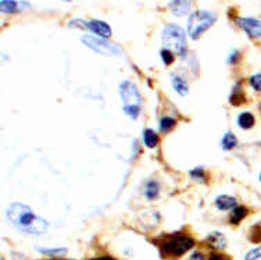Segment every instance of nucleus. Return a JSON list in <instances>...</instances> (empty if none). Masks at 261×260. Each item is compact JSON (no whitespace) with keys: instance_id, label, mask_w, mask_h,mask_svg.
Returning a JSON list of instances; mask_svg holds the SVG:
<instances>
[{"instance_id":"nucleus-11","label":"nucleus","mask_w":261,"mask_h":260,"mask_svg":"<svg viewBox=\"0 0 261 260\" xmlns=\"http://www.w3.org/2000/svg\"><path fill=\"white\" fill-rule=\"evenodd\" d=\"M171 84H172V88L174 90L178 93L179 96H186L187 93H189V85H187V82L181 77V75L177 74H172L171 75Z\"/></svg>"},{"instance_id":"nucleus-29","label":"nucleus","mask_w":261,"mask_h":260,"mask_svg":"<svg viewBox=\"0 0 261 260\" xmlns=\"http://www.w3.org/2000/svg\"><path fill=\"white\" fill-rule=\"evenodd\" d=\"M190 260H206V259H204V256H203L202 253L194 252V253H192V256H190Z\"/></svg>"},{"instance_id":"nucleus-32","label":"nucleus","mask_w":261,"mask_h":260,"mask_svg":"<svg viewBox=\"0 0 261 260\" xmlns=\"http://www.w3.org/2000/svg\"><path fill=\"white\" fill-rule=\"evenodd\" d=\"M64 1H70V0H64Z\"/></svg>"},{"instance_id":"nucleus-26","label":"nucleus","mask_w":261,"mask_h":260,"mask_svg":"<svg viewBox=\"0 0 261 260\" xmlns=\"http://www.w3.org/2000/svg\"><path fill=\"white\" fill-rule=\"evenodd\" d=\"M261 259V246H257L252 251H249L245 256V260H259Z\"/></svg>"},{"instance_id":"nucleus-4","label":"nucleus","mask_w":261,"mask_h":260,"mask_svg":"<svg viewBox=\"0 0 261 260\" xmlns=\"http://www.w3.org/2000/svg\"><path fill=\"white\" fill-rule=\"evenodd\" d=\"M161 38H163L164 49L171 50L174 54L182 56L187 52L186 34L179 25H175V24L165 25Z\"/></svg>"},{"instance_id":"nucleus-17","label":"nucleus","mask_w":261,"mask_h":260,"mask_svg":"<svg viewBox=\"0 0 261 260\" xmlns=\"http://www.w3.org/2000/svg\"><path fill=\"white\" fill-rule=\"evenodd\" d=\"M236 145H238V138H236V135L231 132V131H228V132H225L224 136H223V139H221V148L223 150H232L233 148H236Z\"/></svg>"},{"instance_id":"nucleus-31","label":"nucleus","mask_w":261,"mask_h":260,"mask_svg":"<svg viewBox=\"0 0 261 260\" xmlns=\"http://www.w3.org/2000/svg\"><path fill=\"white\" fill-rule=\"evenodd\" d=\"M260 181H261V173H260Z\"/></svg>"},{"instance_id":"nucleus-8","label":"nucleus","mask_w":261,"mask_h":260,"mask_svg":"<svg viewBox=\"0 0 261 260\" xmlns=\"http://www.w3.org/2000/svg\"><path fill=\"white\" fill-rule=\"evenodd\" d=\"M88 30L92 31L96 37L105 38V39H109V38L112 37V28L105 21L90 20V21H88Z\"/></svg>"},{"instance_id":"nucleus-30","label":"nucleus","mask_w":261,"mask_h":260,"mask_svg":"<svg viewBox=\"0 0 261 260\" xmlns=\"http://www.w3.org/2000/svg\"><path fill=\"white\" fill-rule=\"evenodd\" d=\"M90 260H115L112 256H100V258H95V259H90Z\"/></svg>"},{"instance_id":"nucleus-10","label":"nucleus","mask_w":261,"mask_h":260,"mask_svg":"<svg viewBox=\"0 0 261 260\" xmlns=\"http://www.w3.org/2000/svg\"><path fill=\"white\" fill-rule=\"evenodd\" d=\"M207 242L213 249H217V251H223L226 248V238H225L224 234H221L218 231L210 232L207 235Z\"/></svg>"},{"instance_id":"nucleus-21","label":"nucleus","mask_w":261,"mask_h":260,"mask_svg":"<svg viewBox=\"0 0 261 260\" xmlns=\"http://www.w3.org/2000/svg\"><path fill=\"white\" fill-rule=\"evenodd\" d=\"M175 126H177V120L172 119V117H163L160 120V131L161 132H170Z\"/></svg>"},{"instance_id":"nucleus-12","label":"nucleus","mask_w":261,"mask_h":260,"mask_svg":"<svg viewBox=\"0 0 261 260\" xmlns=\"http://www.w3.org/2000/svg\"><path fill=\"white\" fill-rule=\"evenodd\" d=\"M23 6H28V3H20V1H15V0H1L0 3V8L3 13H7V14H14L23 10Z\"/></svg>"},{"instance_id":"nucleus-24","label":"nucleus","mask_w":261,"mask_h":260,"mask_svg":"<svg viewBox=\"0 0 261 260\" xmlns=\"http://www.w3.org/2000/svg\"><path fill=\"white\" fill-rule=\"evenodd\" d=\"M249 84L254 90L261 92V73H256L250 78H249Z\"/></svg>"},{"instance_id":"nucleus-1","label":"nucleus","mask_w":261,"mask_h":260,"mask_svg":"<svg viewBox=\"0 0 261 260\" xmlns=\"http://www.w3.org/2000/svg\"><path fill=\"white\" fill-rule=\"evenodd\" d=\"M6 216H7L8 221L13 224L17 230L30 234V235H42L49 228V223L45 218L37 216L30 206L20 203V202L11 203L6 212Z\"/></svg>"},{"instance_id":"nucleus-22","label":"nucleus","mask_w":261,"mask_h":260,"mask_svg":"<svg viewBox=\"0 0 261 260\" xmlns=\"http://www.w3.org/2000/svg\"><path fill=\"white\" fill-rule=\"evenodd\" d=\"M249 239L253 244H260L261 242V223L256 224L250 228V234H249Z\"/></svg>"},{"instance_id":"nucleus-6","label":"nucleus","mask_w":261,"mask_h":260,"mask_svg":"<svg viewBox=\"0 0 261 260\" xmlns=\"http://www.w3.org/2000/svg\"><path fill=\"white\" fill-rule=\"evenodd\" d=\"M82 43L86 45L93 52L105 54V56H122V50L118 46L112 43L105 38L93 37V35H85L82 37Z\"/></svg>"},{"instance_id":"nucleus-13","label":"nucleus","mask_w":261,"mask_h":260,"mask_svg":"<svg viewBox=\"0 0 261 260\" xmlns=\"http://www.w3.org/2000/svg\"><path fill=\"white\" fill-rule=\"evenodd\" d=\"M216 206L218 210H223V212L232 210V209L236 208V199L229 195H220V196H217Z\"/></svg>"},{"instance_id":"nucleus-18","label":"nucleus","mask_w":261,"mask_h":260,"mask_svg":"<svg viewBox=\"0 0 261 260\" xmlns=\"http://www.w3.org/2000/svg\"><path fill=\"white\" fill-rule=\"evenodd\" d=\"M143 143L150 149L156 148L157 145H158V135L153 130L146 128L145 132H143Z\"/></svg>"},{"instance_id":"nucleus-19","label":"nucleus","mask_w":261,"mask_h":260,"mask_svg":"<svg viewBox=\"0 0 261 260\" xmlns=\"http://www.w3.org/2000/svg\"><path fill=\"white\" fill-rule=\"evenodd\" d=\"M245 100H246V97H245V92L242 90L240 85L236 84V85H235V88H233V90H232L231 97H229V102H231L233 106H240L242 103H245Z\"/></svg>"},{"instance_id":"nucleus-16","label":"nucleus","mask_w":261,"mask_h":260,"mask_svg":"<svg viewBox=\"0 0 261 260\" xmlns=\"http://www.w3.org/2000/svg\"><path fill=\"white\" fill-rule=\"evenodd\" d=\"M143 193H145V196H146L149 201L156 199L157 196H158V193H160V185H158V182H157V181H154V179L149 181V182L145 185Z\"/></svg>"},{"instance_id":"nucleus-20","label":"nucleus","mask_w":261,"mask_h":260,"mask_svg":"<svg viewBox=\"0 0 261 260\" xmlns=\"http://www.w3.org/2000/svg\"><path fill=\"white\" fill-rule=\"evenodd\" d=\"M37 252L42 255H47V256H53V258H59V256H64L67 253L66 248H54V249H47V248H37Z\"/></svg>"},{"instance_id":"nucleus-15","label":"nucleus","mask_w":261,"mask_h":260,"mask_svg":"<svg viewBox=\"0 0 261 260\" xmlns=\"http://www.w3.org/2000/svg\"><path fill=\"white\" fill-rule=\"evenodd\" d=\"M254 123H256V120H254V116L250 112H243L239 114L238 126L242 130H250V128H253Z\"/></svg>"},{"instance_id":"nucleus-7","label":"nucleus","mask_w":261,"mask_h":260,"mask_svg":"<svg viewBox=\"0 0 261 260\" xmlns=\"http://www.w3.org/2000/svg\"><path fill=\"white\" fill-rule=\"evenodd\" d=\"M238 27L242 31H245L252 39L261 38V21L252 17H240L236 20Z\"/></svg>"},{"instance_id":"nucleus-9","label":"nucleus","mask_w":261,"mask_h":260,"mask_svg":"<svg viewBox=\"0 0 261 260\" xmlns=\"http://www.w3.org/2000/svg\"><path fill=\"white\" fill-rule=\"evenodd\" d=\"M170 8L172 13L178 17L186 15L192 8V0H171Z\"/></svg>"},{"instance_id":"nucleus-14","label":"nucleus","mask_w":261,"mask_h":260,"mask_svg":"<svg viewBox=\"0 0 261 260\" xmlns=\"http://www.w3.org/2000/svg\"><path fill=\"white\" fill-rule=\"evenodd\" d=\"M249 215V210L246 206H236L235 209H232L231 216H229V223L233 225H238L243 218H246V216Z\"/></svg>"},{"instance_id":"nucleus-5","label":"nucleus","mask_w":261,"mask_h":260,"mask_svg":"<svg viewBox=\"0 0 261 260\" xmlns=\"http://www.w3.org/2000/svg\"><path fill=\"white\" fill-rule=\"evenodd\" d=\"M217 15L213 11L197 10L190 14L187 20V35L193 41H197L207 30H210L216 23Z\"/></svg>"},{"instance_id":"nucleus-2","label":"nucleus","mask_w":261,"mask_h":260,"mask_svg":"<svg viewBox=\"0 0 261 260\" xmlns=\"http://www.w3.org/2000/svg\"><path fill=\"white\" fill-rule=\"evenodd\" d=\"M194 246L193 238L182 232L168 234L158 241V248L164 256L168 258H179L190 251Z\"/></svg>"},{"instance_id":"nucleus-25","label":"nucleus","mask_w":261,"mask_h":260,"mask_svg":"<svg viewBox=\"0 0 261 260\" xmlns=\"http://www.w3.org/2000/svg\"><path fill=\"white\" fill-rule=\"evenodd\" d=\"M161 59H163V63H164L165 66H170L174 63V53L171 50H168V49H163L161 50Z\"/></svg>"},{"instance_id":"nucleus-3","label":"nucleus","mask_w":261,"mask_h":260,"mask_svg":"<svg viewBox=\"0 0 261 260\" xmlns=\"http://www.w3.org/2000/svg\"><path fill=\"white\" fill-rule=\"evenodd\" d=\"M119 97L122 110L132 120H136L142 112V96L134 82L122 81L119 84Z\"/></svg>"},{"instance_id":"nucleus-28","label":"nucleus","mask_w":261,"mask_h":260,"mask_svg":"<svg viewBox=\"0 0 261 260\" xmlns=\"http://www.w3.org/2000/svg\"><path fill=\"white\" fill-rule=\"evenodd\" d=\"M209 260H231L226 255H223V253H213L210 255Z\"/></svg>"},{"instance_id":"nucleus-23","label":"nucleus","mask_w":261,"mask_h":260,"mask_svg":"<svg viewBox=\"0 0 261 260\" xmlns=\"http://www.w3.org/2000/svg\"><path fill=\"white\" fill-rule=\"evenodd\" d=\"M190 177L197 181V182H204L206 181V173L203 170V167H196L193 170H190Z\"/></svg>"},{"instance_id":"nucleus-27","label":"nucleus","mask_w":261,"mask_h":260,"mask_svg":"<svg viewBox=\"0 0 261 260\" xmlns=\"http://www.w3.org/2000/svg\"><path fill=\"white\" fill-rule=\"evenodd\" d=\"M239 59H240V53H239V50H233V52L231 53V56L228 57V63H229V64H236L239 61Z\"/></svg>"}]
</instances>
